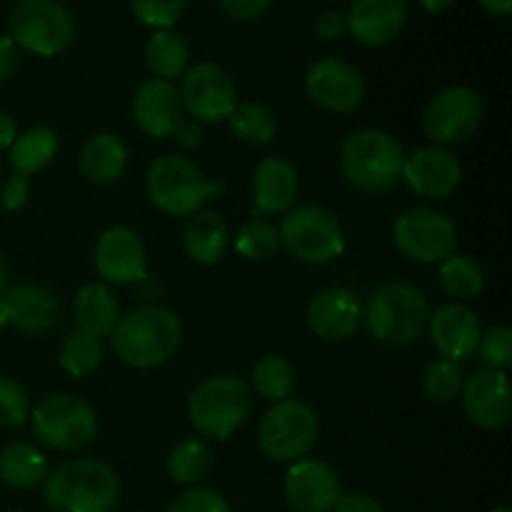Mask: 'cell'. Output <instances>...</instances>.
<instances>
[{
  "instance_id": "2",
  "label": "cell",
  "mask_w": 512,
  "mask_h": 512,
  "mask_svg": "<svg viewBox=\"0 0 512 512\" xmlns=\"http://www.w3.org/2000/svg\"><path fill=\"white\" fill-rule=\"evenodd\" d=\"M120 483L100 460H70L45 478V503L53 512H110Z\"/></svg>"
},
{
  "instance_id": "24",
  "label": "cell",
  "mask_w": 512,
  "mask_h": 512,
  "mask_svg": "<svg viewBox=\"0 0 512 512\" xmlns=\"http://www.w3.org/2000/svg\"><path fill=\"white\" fill-rule=\"evenodd\" d=\"M8 308L10 323L23 333H48L58 323V300L48 288L35 283H18L0 295Z\"/></svg>"
},
{
  "instance_id": "20",
  "label": "cell",
  "mask_w": 512,
  "mask_h": 512,
  "mask_svg": "<svg viewBox=\"0 0 512 512\" xmlns=\"http://www.w3.org/2000/svg\"><path fill=\"white\" fill-rule=\"evenodd\" d=\"M428 333L433 345L443 358L460 363V360L473 358L480 343V323L478 315L460 303H448L430 313Z\"/></svg>"
},
{
  "instance_id": "50",
  "label": "cell",
  "mask_w": 512,
  "mask_h": 512,
  "mask_svg": "<svg viewBox=\"0 0 512 512\" xmlns=\"http://www.w3.org/2000/svg\"><path fill=\"white\" fill-rule=\"evenodd\" d=\"M418 3L423 5L428 13H443V10H448L455 0H418Z\"/></svg>"
},
{
  "instance_id": "52",
  "label": "cell",
  "mask_w": 512,
  "mask_h": 512,
  "mask_svg": "<svg viewBox=\"0 0 512 512\" xmlns=\"http://www.w3.org/2000/svg\"><path fill=\"white\" fill-rule=\"evenodd\" d=\"M10 323V315H8V308H5V303H3V298H0V330L5 328V325Z\"/></svg>"
},
{
  "instance_id": "38",
  "label": "cell",
  "mask_w": 512,
  "mask_h": 512,
  "mask_svg": "<svg viewBox=\"0 0 512 512\" xmlns=\"http://www.w3.org/2000/svg\"><path fill=\"white\" fill-rule=\"evenodd\" d=\"M188 0H130L135 18L155 30H173Z\"/></svg>"
},
{
  "instance_id": "28",
  "label": "cell",
  "mask_w": 512,
  "mask_h": 512,
  "mask_svg": "<svg viewBox=\"0 0 512 512\" xmlns=\"http://www.w3.org/2000/svg\"><path fill=\"white\" fill-rule=\"evenodd\" d=\"M145 63L155 78L173 83L190 68V48L183 35L175 30H155L145 45Z\"/></svg>"
},
{
  "instance_id": "7",
  "label": "cell",
  "mask_w": 512,
  "mask_h": 512,
  "mask_svg": "<svg viewBox=\"0 0 512 512\" xmlns=\"http://www.w3.org/2000/svg\"><path fill=\"white\" fill-rule=\"evenodd\" d=\"M280 245L293 258L308 265H325L340 258L345 250L343 225L330 210L320 205H298L283 213L280 220Z\"/></svg>"
},
{
  "instance_id": "39",
  "label": "cell",
  "mask_w": 512,
  "mask_h": 512,
  "mask_svg": "<svg viewBox=\"0 0 512 512\" xmlns=\"http://www.w3.org/2000/svg\"><path fill=\"white\" fill-rule=\"evenodd\" d=\"M30 418L25 390L8 378H0V428H18Z\"/></svg>"
},
{
  "instance_id": "11",
  "label": "cell",
  "mask_w": 512,
  "mask_h": 512,
  "mask_svg": "<svg viewBox=\"0 0 512 512\" xmlns=\"http://www.w3.org/2000/svg\"><path fill=\"white\" fill-rule=\"evenodd\" d=\"M393 240L405 258L415 263L433 265L443 263L448 255H453L458 233H455L453 220L440 210L413 208L405 210L393 225Z\"/></svg>"
},
{
  "instance_id": "42",
  "label": "cell",
  "mask_w": 512,
  "mask_h": 512,
  "mask_svg": "<svg viewBox=\"0 0 512 512\" xmlns=\"http://www.w3.org/2000/svg\"><path fill=\"white\" fill-rule=\"evenodd\" d=\"M28 195H30L28 178L15 173L13 178H8V183L3 185V190H0V203H3V208L8 210V213H15V210H20L25 203H28Z\"/></svg>"
},
{
  "instance_id": "54",
  "label": "cell",
  "mask_w": 512,
  "mask_h": 512,
  "mask_svg": "<svg viewBox=\"0 0 512 512\" xmlns=\"http://www.w3.org/2000/svg\"><path fill=\"white\" fill-rule=\"evenodd\" d=\"M13 512H20V510H13Z\"/></svg>"
},
{
  "instance_id": "16",
  "label": "cell",
  "mask_w": 512,
  "mask_h": 512,
  "mask_svg": "<svg viewBox=\"0 0 512 512\" xmlns=\"http://www.w3.org/2000/svg\"><path fill=\"white\" fill-rule=\"evenodd\" d=\"M283 493L298 512H333L340 493V480L328 463L300 458L285 473Z\"/></svg>"
},
{
  "instance_id": "21",
  "label": "cell",
  "mask_w": 512,
  "mask_h": 512,
  "mask_svg": "<svg viewBox=\"0 0 512 512\" xmlns=\"http://www.w3.org/2000/svg\"><path fill=\"white\" fill-rule=\"evenodd\" d=\"M345 20H348V33H353L355 40L378 48V45L393 43L405 28L408 3L405 0H353Z\"/></svg>"
},
{
  "instance_id": "25",
  "label": "cell",
  "mask_w": 512,
  "mask_h": 512,
  "mask_svg": "<svg viewBox=\"0 0 512 512\" xmlns=\"http://www.w3.org/2000/svg\"><path fill=\"white\" fill-rule=\"evenodd\" d=\"M80 173L95 185H108L123 175L128 165V148L113 133H98L80 150Z\"/></svg>"
},
{
  "instance_id": "45",
  "label": "cell",
  "mask_w": 512,
  "mask_h": 512,
  "mask_svg": "<svg viewBox=\"0 0 512 512\" xmlns=\"http://www.w3.org/2000/svg\"><path fill=\"white\" fill-rule=\"evenodd\" d=\"M333 512H385L375 498L365 493H345L340 495Z\"/></svg>"
},
{
  "instance_id": "31",
  "label": "cell",
  "mask_w": 512,
  "mask_h": 512,
  "mask_svg": "<svg viewBox=\"0 0 512 512\" xmlns=\"http://www.w3.org/2000/svg\"><path fill=\"white\" fill-rule=\"evenodd\" d=\"M210 465H213V453H210V445L200 438L183 440L168 455L170 478L183 485L200 483L210 473Z\"/></svg>"
},
{
  "instance_id": "15",
  "label": "cell",
  "mask_w": 512,
  "mask_h": 512,
  "mask_svg": "<svg viewBox=\"0 0 512 512\" xmlns=\"http://www.w3.org/2000/svg\"><path fill=\"white\" fill-rule=\"evenodd\" d=\"M95 270L105 283L133 285L145 278V245L138 233L125 225H113L95 243Z\"/></svg>"
},
{
  "instance_id": "18",
  "label": "cell",
  "mask_w": 512,
  "mask_h": 512,
  "mask_svg": "<svg viewBox=\"0 0 512 512\" xmlns=\"http://www.w3.org/2000/svg\"><path fill=\"white\" fill-rule=\"evenodd\" d=\"M463 170L453 153L443 148H420L405 155L403 180L415 195L425 200H443L460 185Z\"/></svg>"
},
{
  "instance_id": "9",
  "label": "cell",
  "mask_w": 512,
  "mask_h": 512,
  "mask_svg": "<svg viewBox=\"0 0 512 512\" xmlns=\"http://www.w3.org/2000/svg\"><path fill=\"white\" fill-rule=\"evenodd\" d=\"M318 440V415L303 400H280L265 413L258 428V443L268 458L295 463L313 450Z\"/></svg>"
},
{
  "instance_id": "53",
  "label": "cell",
  "mask_w": 512,
  "mask_h": 512,
  "mask_svg": "<svg viewBox=\"0 0 512 512\" xmlns=\"http://www.w3.org/2000/svg\"><path fill=\"white\" fill-rule=\"evenodd\" d=\"M493 512H512L510 508H498V510H493Z\"/></svg>"
},
{
  "instance_id": "26",
  "label": "cell",
  "mask_w": 512,
  "mask_h": 512,
  "mask_svg": "<svg viewBox=\"0 0 512 512\" xmlns=\"http://www.w3.org/2000/svg\"><path fill=\"white\" fill-rule=\"evenodd\" d=\"M73 313L80 330L93 335V338L113 335L115 325H118L120 320L118 300H115L113 293L100 283L83 285V288L78 290V295H75L73 300Z\"/></svg>"
},
{
  "instance_id": "43",
  "label": "cell",
  "mask_w": 512,
  "mask_h": 512,
  "mask_svg": "<svg viewBox=\"0 0 512 512\" xmlns=\"http://www.w3.org/2000/svg\"><path fill=\"white\" fill-rule=\"evenodd\" d=\"M273 0H220V8L235 20H253L268 10Z\"/></svg>"
},
{
  "instance_id": "33",
  "label": "cell",
  "mask_w": 512,
  "mask_h": 512,
  "mask_svg": "<svg viewBox=\"0 0 512 512\" xmlns=\"http://www.w3.org/2000/svg\"><path fill=\"white\" fill-rule=\"evenodd\" d=\"M440 283L453 298L470 300L480 295L485 285V275L473 258L453 253L440 263Z\"/></svg>"
},
{
  "instance_id": "48",
  "label": "cell",
  "mask_w": 512,
  "mask_h": 512,
  "mask_svg": "<svg viewBox=\"0 0 512 512\" xmlns=\"http://www.w3.org/2000/svg\"><path fill=\"white\" fill-rule=\"evenodd\" d=\"M15 138H18V128H15L13 115L0 110V150L10 148L15 143Z\"/></svg>"
},
{
  "instance_id": "17",
  "label": "cell",
  "mask_w": 512,
  "mask_h": 512,
  "mask_svg": "<svg viewBox=\"0 0 512 512\" xmlns=\"http://www.w3.org/2000/svg\"><path fill=\"white\" fill-rule=\"evenodd\" d=\"M463 408L470 423L485 430L503 428L512 413V393L503 370L483 368L463 383Z\"/></svg>"
},
{
  "instance_id": "37",
  "label": "cell",
  "mask_w": 512,
  "mask_h": 512,
  "mask_svg": "<svg viewBox=\"0 0 512 512\" xmlns=\"http://www.w3.org/2000/svg\"><path fill=\"white\" fill-rule=\"evenodd\" d=\"M463 370H460V363H453L448 358H438L428 365L423 378L425 395L435 403H450L460 395L463 390Z\"/></svg>"
},
{
  "instance_id": "49",
  "label": "cell",
  "mask_w": 512,
  "mask_h": 512,
  "mask_svg": "<svg viewBox=\"0 0 512 512\" xmlns=\"http://www.w3.org/2000/svg\"><path fill=\"white\" fill-rule=\"evenodd\" d=\"M485 13L490 15H510L512 13V0H480Z\"/></svg>"
},
{
  "instance_id": "10",
  "label": "cell",
  "mask_w": 512,
  "mask_h": 512,
  "mask_svg": "<svg viewBox=\"0 0 512 512\" xmlns=\"http://www.w3.org/2000/svg\"><path fill=\"white\" fill-rule=\"evenodd\" d=\"M33 430L48 448L73 453L93 443L98 418L85 400L73 395H50L33 408Z\"/></svg>"
},
{
  "instance_id": "4",
  "label": "cell",
  "mask_w": 512,
  "mask_h": 512,
  "mask_svg": "<svg viewBox=\"0 0 512 512\" xmlns=\"http://www.w3.org/2000/svg\"><path fill=\"white\" fill-rule=\"evenodd\" d=\"M253 413V390L238 375L205 378L190 393L188 415L193 428L218 443L228 440Z\"/></svg>"
},
{
  "instance_id": "8",
  "label": "cell",
  "mask_w": 512,
  "mask_h": 512,
  "mask_svg": "<svg viewBox=\"0 0 512 512\" xmlns=\"http://www.w3.org/2000/svg\"><path fill=\"white\" fill-rule=\"evenodd\" d=\"M8 28L18 48L40 58L63 53L75 38L73 15L58 0H20L10 10Z\"/></svg>"
},
{
  "instance_id": "46",
  "label": "cell",
  "mask_w": 512,
  "mask_h": 512,
  "mask_svg": "<svg viewBox=\"0 0 512 512\" xmlns=\"http://www.w3.org/2000/svg\"><path fill=\"white\" fill-rule=\"evenodd\" d=\"M20 65V55H18V45L13 43L10 35H0V83L8 78H13L15 70Z\"/></svg>"
},
{
  "instance_id": "29",
  "label": "cell",
  "mask_w": 512,
  "mask_h": 512,
  "mask_svg": "<svg viewBox=\"0 0 512 512\" xmlns=\"http://www.w3.org/2000/svg\"><path fill=\"white\" fill-rule=\"evenodd\" d=\"M0 478L10 488L30 490L48 478V460L28 443H13L0 450Z\"/></svg>"
},
{
  "instance_id": "32",
  "label": "cell",
  "mask_w": 512,
  "mask_h": 512,
  "mask_svg": "<svg viewBox=\"0 0 512 512\" xmlns=\"http://www.w3.org/2000/svg\"><path fill=\"white\" fill-rule=\"evenodd\" d=\"M260 398L270 403L288 400L295 390V370L280 355H265L253 368V388Z\"/></svg>"
},
{
  "instance_id": "27",
  "label": "cell",
  "mask_w": 512,
  "mask_h": 512,
  "mask_svg": "<svg viewBox=\"0 0 512 512\" xmlns=\"http://www.w3.org/2000/svg\"><path fill=\"white\" fill-rule=\"evenodd\" d=\"M183 248L193 263L215 265L228 250V225L218 213H198L183 233Z\"/></svg>"
},
{
  "instance_id": "30",
  "label": "cell",
  "mask_w": 512,
  "mask_h": 512,
  "mask_svg": "<svg viewBox=\"0 0 512 512\" xmlns=\"http://www.w3.org/2000/svg\"><path fill=\"white\" fill-rule=\"evenodd\" d=\"M55 153H58V135L40 125V128H30L15 138V143L10 145V165L15 173L28 178V175L48 168Z\"/></svg>"
},
{
  "instance_id": "6",
  "label": "cell",
  "mask_w": 512,
  "mask_h": 512,
  "mask_svg": "<svg viewBox=\"0 0 512 512\" xmlns=\"http://www.w3.org/2000/svg\"><path fill=\"white\" fill-rule=\"evenodd\" d=\"M363 320L380 343H413L428 330L430 303L415 285L388 283L370 298Z\"/></svg>"
},
{
  "instance_id": "41",
  "label": "cell",
  "mask_w": 512,
  "mask_h": 512,
  "mask_svg": "<svg viewBox=\"0 0 512 512\" xmlns=\"http://www.w3.org/2000/svg\"><path fill=\"white\" fill-rule=\"evenodd\" d=\"M168 512H230L228 500L213 488H193L175 498Z\"/></svg>"
},
{
  "instance_id": "22",
  "label": "cell",
  "mask_w": 512,
  "mask_h": 512,
  "mask_svg": "<svg viewBox=\"0 0 512 512\" xmlns=\"http://www.w3.org/2000/svg\"><path fill=\"white\" fill-rule=\"evenodd\" d=\"M363 323V308L353 290L348 288H325L310 300L308 325L318 338L323 340H345L355 333Z\"/></svg>"
},
{
  "instance_id": "13",
  "label": "cell",
  "mask_w": 512,
  "mask_h": 512,
  "mask_svg": "<svg viewBox=\"0 0 512 512\" xmlns=\"http://www.w3.org/2000/svg\"><path fill=\"white\" fill-rule=\"evenodd\" d=\"M483 120V100L473 88L453 85L435 95L423 113V128L428 138L440 145L463 143L478 130Z\"/></svg>"
},
{
  "instance_id": "1",
  "label": "cell",
  "mask_w": 512,
  "mask_h": 512,
  "mask_svg": "<svg viewBox=\"0 0 512 512\" xmlns=\"http://www.w3.org/2000/svg\"><path fill=\"white\" fill-rule=\"evenodd\" d=\"M183 325L163 305H143L123 315L113 330V348L125 365L153 370L168 363L180 348Z\"/></svg>"
},
{
  "instance_id": "47",
  "label": "cell",
  "mask_w": 512,
  "mask_h": 512,
  "mask_svg": "<svg viewBox=\"0 0 512 512\" xmlns=\"http://www.w3.org/2000/svg\"><path fill=\"white\" fill-rule=\"evenodd\" d=\"M175 138H178L180 145H185V148H198L200 143H203V130H200V123H195V120H180V125L175 128Z\"/></svg>"
},
{
  "instance_id": "23",
  "label": "cell",
  "mask_w": 512,
  "mask_h": 512,
  "mask_svg": "<svg viewBox=\"0 0 512 512\" xmlns=\"http://www.w3.org/2000/svg\"><path fill=\"white\" fill-rule=\"evenodd\" d=\"M298 195V170L280 155H270L258 165L253 178L255 210L260 215H283Z\"/></svg>"
},
{
  "instance_id": "5",
  "label": "cell",
  "mask_w": 512,
  "mask_h": 512,
  "mask_svg": "<svg viewBox=\"0 0 512 512\" xmlns=\"http://www.w3.org/2000/svg\"><path fill=\"white\" fill-rule=\"evenodd\" d=\"M145 190L155 208L185 218V215L198 213L213 195L223 193V183L205 178L203 170L193 160L165 155L150 165Z\"/></svg>"
},
{
  "instance_id": "12",
  "label": "cell",
  "mask_w": 512,
  "mask_h": 512,
  "mask_svg": "<svg viewBox=\"0 0 512 512\" xmlns=\"http://www.w3.org/2000/svg\"><path fill=\"white\" fill-rule=\"evenodd\" d=\"M178 93L183 110H188L195 123H223L238 108L233 78L215 63H195L185 70Z\"/></svg>"
},
{
  "instance_id": "3",
  "label": "cell",
  "mask_w": 512,
  "mask_h": 512,
  "mask_svg": "<svg viewBox=\"0 0 512 512\" xmlns=\"http://www.w3.org/2000/svg\"><path fill=\"white\" fill-rule=\"evenodd\" d=\"M405 150L390 133L365 128L348 135L340 145L343 175L365 193H385L403 180Z\"/></svg>"
},
{
  "instance_id": "14",
  "label": "cell",
  "mask_w": 512,
  "mask_h": 512,
  "mask_svg": "<svg viewBox=\"0 0 512 512\" xmlns=\"http://www.w3.org/2000/svg\"><path fill=\"white\" fill-rule=\"evenodd\" d=\"M305 93L328 113H350L365 98V80L350 63L340 58H323L305 73Z\"/></svg>"
},
{
  "instance_id": "36",
  "label": "cell",
  "mask_w": 512,
  "mask_h": 512,
  "mask_svg": "<svg viewBox=\"0 0 512 512\" xmlns=\"http://www.w3.org/2000/svg\"><path fill=\"white\" fill-rule=\"evenodd\" d=\"M280 248V235L278 228L273 223H265V220H250L240 228L238 238H235V250L243 255L245 260H268L278 253Z\"/></svg>"
},
{
  "instance_id": "51",
  "label": "cell",
  "mask_w": 512,
  "mask_h": 512,
  "mask_svg": "<svg viewBox=\"0 0 512 512\" xmlns=\"http://www.w3.org/2000/svg\"><path fill=\"white\" fill-rule=\"evenodd\" d=\"M5 283H8V268H5V260L0 255V295L5 293Z\"/></svg>"
},
{
  "instance_id": "34",
  "label": "cell",
  "mask_w": 512,
  "mask_h": 512,
  "mask_svg": "<svg viewBox=\"0 0 512 512\" xmlns=\"http://www.w3.org/2000/svg\"><path fill=\"white\" fill-rule=\"evenodd\" d=\"M228 120L233 133L248 145H268L275 138V130H278L273 110L260 103L238 105Z\"/></svg>"
},
{
  "instance_id": "35",
  "label": "cell",
  "mask_w": 512,
  "mask_h": 512,
  "mask_svg": "<svg viewBox=\"0 0 512 512\" xmlns=\"http://www.w3.org/2000/svg\"><path fill=\"white\" fill-rule=\"evenodd\" d=\"M100 358H103L100 340L83 333V330L68 335L63 348H60V365H63L73 378H85V375L93 373L100 365Z\"/></svg>"
},
{
  "instance_id": "19",
  "label": "cell",
  "mask_w": 512,
  "mask_h": 512,
  "mask_svg": "<svg viewBox=\"0 0 512 512\" xmlns=\"http://www.w3.org/2000/svg\"><path fill=\"white\" fill-rule=\"evenodd\" d=\"M133 115L138 128L150 138H170L183 120V103L173 83L150 78L133 95Z\"/></svg>"
},
{
  "instance_id": "44",
  "label": "cell",
  "mask_w": 512,
  "mask_h": 512,
  "mask_svg": "<svg viewBox=\"0 0 512 512\" xmlns=\"http://www.w3.org/2000/svg\"><path fill=\"white\" fill-rule=\"evenodd\" d=\"M348 33V20L340 10H325L318 18V35L323 40H340Z\"/></svg>"
},
{
  "instance_id": "40",
  "label": "cell",
  "mask_w": 512,
  "mask_h": 512,
  "mask_svg": "<svg viewBox=\"0 0 512 512\" xmlns=\"http://www.w3.org/2000/svg\"><path fill=\"white\" fill-rule=\"evenodd\" d=\"M478 350L485 363H488V368L505 373L512 365V330L505 328V325L490 328L488 333L480 335Z\"/></svg>"
}]
</instances>
